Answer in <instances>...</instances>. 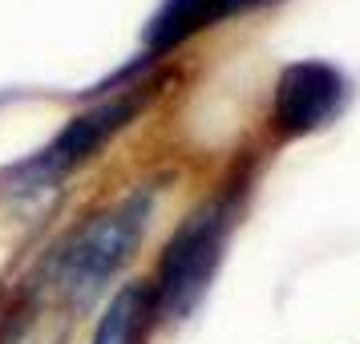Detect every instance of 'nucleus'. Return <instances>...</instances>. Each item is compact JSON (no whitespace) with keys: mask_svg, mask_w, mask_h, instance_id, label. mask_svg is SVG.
<instances>
[{"mask_svg":"<svg viewBox=\"0 0 360 344\" xmlns=\"http://www.w3.org/2000/svg\"><path fill=\"white\" fill-rule=\"evenodd\" d=\"M239 198H243V186L219 191L211 203L186 215L182 227L170 235V243L158 255V272L150 279L158 320H186L202 304V295L223 263L231 227L239 219Z\"/></svg>","mask_w":360,"mask_h":344,"instance_id":"f03ea898","label":"nucleus"},{"mask_svg":"<svg viewBox=\"0 0 360 344\" xmlns=\"http://www.w3.org/2000/svg\"><path fill=\"white\" fill-rule=\"evenodd\" d=\"M263 4H271V0H162V8L146 25V53L162 57V53L186 45L202 29L227 17H239V13H251V8H263Z\"/></svg>","mask_w":360,"mask_h":344,"instance_id":"39448f33","label":"nucleus"},{"mask_svg":"<svg viewBox=\"0 0 360 344\" xmlns=\"http://www.w3.org/2000/svg\"><path fill=\"white\" fill-rule=\"evenodd\" d=\"M146 101H150V89L146 85H134V89L101 101V106L82 110L33 163H20L17 174H25V186H33V182H53L61 174H69V170H77V166H85L114 134H122L134 117L142 114Z\"/></svg>","mask_w":360,"mask_h":344,"instance_id":"7ed1b4c3","label":"nucleus"},{"mask_svg":"<svg viewBox=\"0 0 360 344\" xmlns=\"http://www.w3.org/2000/svg\"><path fill=\"white\" fill-rule=\"evenodd\" d=\"M158 207V191L154 186H138L130 195H122L117 203L94 211L85 223L69 231L49 255L41 284L45 292L69 312L82 316L101 300V292L110 288V279L134 260V251L142 247Z\"/></svg>","mask_w":360,"mask_h":344,"instance_id":"f257e3e1","label":"nucleus"},{"mask_svg":"<svg viewBox=\"0 0 360 344\" xmlns=\"http://www.w3.org/2000/svg\"><path fill=\"white\" fill-rule=\"evenodd\" d=\"M154 324H158L154 292H150L146 279H138V284H126L105 304V312H101V320H98V332H94L89 344H146Z\"/></svg>","mask_w":360,"mask_h":344,"instance_id":"423d86ee","label":"nucleus"},{"mask_svg":"<svg viewBox=\"0 0 360 344\" xmlns=\"http://www.w3.org/2000/svg\"><path fill=\"white\" fill-rule=\"evenodd\" d=\"M348 101V82L328 61H295L279 73L271 98V126L279 138H304L324 130Z\"/></svg>","mask_w":360,"mask_h":344,"instance_id":"20e7f679","label":"nucleus"}]
</instances>
